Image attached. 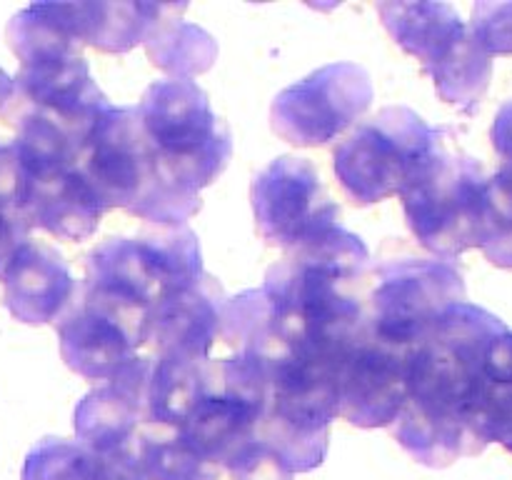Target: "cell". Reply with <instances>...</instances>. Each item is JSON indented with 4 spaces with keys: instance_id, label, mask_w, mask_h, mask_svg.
<instances>
[{
    "instance_id": "cell-8",
    "label": "cell",
    "mask_w": 512,
    "mask_h": 480,
    "mask_svg": "<svg viewBox=\"0 0 512 480\" xmlns=\"http://www.w3.org/2000/svg\"><path fill=\"white\" fill-rule=\"evenodd\" d=\"M465 303V280L453 260L398 258L375 270L368 323L378 338L418 348L453 305Z\"/></svg>"
},
{
    "instance_id": "cell-27",
    "label": "cell",
    "mask_w": 512,
    "mask_h": 480,
    "mask_svg": "<svg viewBox=\"0 0 512 480\" xmlns=\"http://www.w3.org/2000/svg\"><path fill=\"white\" fill-rule=\"evenodd\" d=\"M495 153L503 158V163H512V100L505 103L495 115L493 130H490Z\"/></svg>"
},
{
    "instance_id": "cell-18",
    "label": "cell",
    "mask_w": 512,
    "mask_h": 480,
    "mask_svg": "<svg viewBox=\"0 0 512 480\" xmlns=\"http://www.w3.org/2000/svg\"><path fill=\"white\" fill-rule=\"evenodd\" d=\"M390 38L423 65L425 75L443 68L470 40V25L448 3H393L375 5Z\"/></svg>"
},
{
    "instance_id": "cell-6",
    "label": "cell",
    "mask_w": 512,
    "mask_h": 480,
    "mask_svg": "<svg viewBox=\"0 0 512 480\" xmlns=\"http://www.w3.org/2000/svg\"><path fill=\"white\" fill-rule=\"evenodd\" d=\"M488 183L483 165L470 155H438L400 195L418 243L445 260L483 250L493 230Z\"/></svg>"
},
{
    "instance_id": "cell-5",
    "label": "cell",
    "mask_w": 512,
    "mask_h": 480,
    "mask_svg": "<svg viewBox=\"0 0 512 480\" xmlns=\"http://www.w3.org/2000/svg\"><path fill=\"white\" fill-rule=\"evenodd\" d=\"M445 135L448 130L428 125L415 110L390 105L335 148V175L355 205L400 198L448 150Z\"/></svg>"
},
{
    "instance_id": "cell-9",
    "label": "cell",
    "mask_w": 512,
    "mask_h": 480,
    "mask_svg": "<svg viewBox=\"0 0 512 480\" xmlns=\"http://www.w3.org/2000/svg\"><path fill=\"white\" fill-rule=\"evenodd\" d=\"M198 235L188 225L138 238H108L88 255L90 285L153 308L163 295L205 278Z\"/></svg>"
},
{
    "instance_id": "cell-3",
    "label": "cell",
    "mask_w": 512,
    "mask_h": 480,
    "mask_svg": "<svg viewBox=\"0 0 512 480\" xmlns=\"http://www.w3.org/2000/svg\"><path fill=\"white\" fill-rule=\"evenodd\" d=\"M108 210L120 208L163 228L185 225L200 208V195L165 178L158 153L140 123L138 105H110L90 135L80 163Z\"/></svg>"
},
{
    "instance_id": "cell-24",
    "label": "cell",
    "mask_w": 512,
    "mask_h": 480,
    "mask_svg": "<svg viewBox=\"0 0 512 480\" xmlns=\"http://www.w3.org/2000/svg\"><path fill=\"white\" fill-rule=\"evenodd\" d=\"M470 33L490 58L512 55V0L510 3L475 5Z\"/></svg>"
},
{
    "instance_id": "cell-11",
    "label": "cell",
    "mask_w": 512,
    "mask_h": 480,
    "mask_svg": "<svg viewBox=\"0 0 512 480\" xmlns=\"http://www.w3.org/2000/svg\"><path fill=\"white\" fill-rule=\"evenodd\" d=\"M255 228L273 248H300L340 225V208L318 170L305 158L283 155L265 165L250 185Z\"/></svg>"
},
{
    "instance_id": "cell-28",
    "label": "cell",
    "mask_w": 512,
    "mask_h": 480,
    "mask_svg": "<svg viewBox=\"0 0 512 480\" xmlns=\"http://www.w3.org/2000/svg\"><path fill=\"white\" fill-rule=\"evenodd\" d=\"M483 253L485 258L493 265H498V268L512 270V228L495 233L493 238L488 240V245L483 248Z\"/></svg>"
},
{
    "instance_id": "cell-20",
    "label": "cell",
    "mask_w": 512,
    "mask_h": 480,
    "mask_svg": "<svg viewBox=\"0 0 512 480\" xmlns=\"http://www.w3.org/2000/svg\"><path fill=\"white\" fill-rule=\"evenodd\" d=\"M185 8L188 3H155L153 23H150L148 38L143 45L155 68L165 70L173 78L193 80V75L213 68L215 58H218V45H215L213 35L180 18L178 13H183Z\"/></svg>"
},
{
    "instance_id": "cell-15",
    "label": "cell",
    "mask_w": 512,
    "mask_h": 480,
    "mask_svg": "<svg viewBox=\"0 0 512 480\" xmlns=\"http://www.w3.org/2000/svg\"><path fill=\"white\" fill-rule=\"evenodd\" d=\"M223 290L210 275L188 288L173 290L153 305L150 340L158 358L210 360L223 325Z\"/></svg>"
},
{
    "instance_id": "cell-23",
    "label": "cell",
    "mask_w": 512,
    "mask_h": 480,
    "mask_svg": "<svg viewBox=\"0 0 512 480\" xmlns=\"http://www.w3.org/2000/svg\"><path fill=\"white\" fill-rule=\"evenodd\" d=\"M155 3H83L85 45L100 53H128L145 43Z\"/></svg>"
},
{
    "instance_id": "cell-7",
    "label": "cell",
    "mask_w": 512,
    "mask_h": 480,
    "mask_svg": "<svg viewBox=\"0 0 512 480\" xmlns=\"http://www.w3.org/2000/svg\"><path fill=\"white\" fill-rule=\"evenodd\" d=\"M150 315L148 305L83 280L55 323L65 365L93 383L113 378L150 340Z\"/></svg>"
},
{
    "instance_id": "cell-21",
    "label": "cell",
    "mask_w": 512,
    "mask_h": 480,
    "mask_svg": "<svg viewBox=\"0 0 512 480\" xmlns=\"http://www.w3.org/2000/svg\"><path fill=\"white\" fill-rule=\"evenodd\" d=\"M213 378V358L183 360L158 358L153 360L148 390V423L183 428L190 410L208 390Z\"/></svg>"
},
{
    "instance_id": "cell-25",
    "label": "cell",
    "mask_w": 512,
    "mask_h": 480,
    "mask_svg": "<svg viewBox=\"0 0 512 480\" xmlns=\"http://www.w3.org/2000/svg\"><path fill=\"white\" fill-rule=\"evenodd\" d=\"M23 168L13 143H0V213L23 215Z\"/></svg>"
},
{
    "instance_id": "cell-12",
    "label": "cell",
    "mask_w": 512,
    "mask_h": 480,
    "mask_svg": "<svg viewBox=\"0 0 512 480\" xmlns=\"http://www.w3.org/2000/svg\"><path fill=\"white\" fill-rule=\"evenodd\" d=\"M413 353L415 348L388 343L365 325L340 365V418L358 428L395 423L408 403Z\"/></svg>"
},
{
    "instance_id": "cell-14",
    "label": "cell",
    "mask_w": 512,
    "mask_h": 480,
    "mask_svg": "<svg viewBox=\"0 0 512 480\" xmlns=\"http://www.w3.org/2000/svg\"><path fill=\"white\" fill-rule=\"evenodd\" d=\"M150 375L153 360L138 355L80 400L73 418L75 433L88 448L98 453L125 448L138 425L148 423Z\"/></svg>"
},
{
    "instance_id": "cell-10",
    "label": "cell",
    "mask_w": 512,
    "mask_h": 480,
    "mask_svg": "<svg viewBox=\"0 0 512 480\" xmlns=\"http://www.w3.org/2000/svg\"><path fill=\"white\" fill-rule=\"evenodd\" d=\"M373 80L358 63H330L288 85L270 105V128L298 148H318L368 113Z\"/></svg>"
},
{
    "instance_id": "cell-17",
    "label": "cell",
    "mask_w": 512,
    "mask_h": 480,
    "mask_svg": "<svg viewBox=\"0 0 512 480\" xmlns=\"http://www.w3.org/2000/svg\"><path fill=\"white\" fill-rule=\"evenodd\" d=\"M5 308L25 325L58 323L78 293L68 263L55 248L25 240L3 273Z\"/></svg>"
},
{
    "instance_id": "cell-4",
    "label": "cell",
    "mask_w": 512,
    "mask_h": 480,
    "mask_svg": "<svg viewBox=\"0 0 512 480\" xmlns=\"http://www.w3.org/2000/svg\"><path fill=\"white\" fill-rule=\"evenodd\" d=\"M138 113L165 178L183 190L200 195L228 168L230 130L195 80H155L145 88Z\"/></svg>"
},
{
    "instance_id": "cell-26",
    "label": "cell",
    "mask_w": 512,
    "mask_h": 480,
    "mask_svg": "<svg viewBox=\"0 0 512 480\" xmlns=\"http://www.w3.org/2000/svg\"><path fill=\"white\" fill-rule=\"evenodd\" d=\"M30 225L23 215H10V213H0V278H3L5 268L13 260V255L18 253L20 245L25 243L30 233Z\"/></svg>"
},
{
    "instance_id": "cell-16",
    "label": "cell",
    "mask_w": 512,
    "mask_h": 480,
    "mask_svg": "<svg viewBox=\"0 0 512 480\" xmlns=\"http://www.w3.org/2000/svg\"><path fill=\"white\" fill-rule=\"evenodd\" d=\"M23 218L58 240L83 243L98 230L108 205L80 168L23 175Z\"/></svg>"
},
{
    "instance_id": "cell-19",
    "label": "cell",
    "mask_w": 512,
    "mask_h": 480,
    "mask_svg": "<svg viewBox=\"0 0 512 480\" xmlns=\"http://www.w3.org/2000/svg\"><path fill=\"white\" fill-rule=\"evenodd\" d=\"M8 43L20 65L83 55V3H33L8 23Z\"/></svg>"
},
{
    "instance_id": "cell-1",
    "label": "cell",
    "mask_w": 512,
    "mask_h": 480,
    "mask_svg": "<svg viewBox=\"0 0 512 480\" xmlns=\"http://www.w3.org/2000/svg\"><path fill=\"white\" fill-rule=\"evenodd\" d=\"M508 325L473 303L443 315L428 340L415 348L410 395L395 420V438L420 460L473 453L488 443L483 408L488 395V358Z\"/></svg>"
},
{
    "instance_id": "cell-2",
    "label": "cell",
    "mask_w": 512,
    "mask_h": 480,
    "mask_svg": "<svg viewBox=\"0 0 512 480\" xmlns=\"http://www.w3.org/2000/svg\"><path fill=\"white\" fill-rule=\"evenodd\" d=\"M370 253L343 225L288 250L265 275V295L275 310L285 345L330 340L368 323Z\"/></svg>"
},
{
    "instance_id": "cell-22",
    "label": "cell",
    "mask_w": 512,
    "mask_h": 480,
    "mask_svg": "<svg viewBox=\"0 0 512 480\" xmlns=\"http://www.w3.org/2000/svg\"><path fill=\"white\" fill-rule=\"evenodd\" d=\"M220 340L233 350V355L263 358L270 363L283 353V330L263 288L245 290L225 300Z\"/></svg>"
},
{
    "instance_id": "cell-13",
    "label": "cell",
    "mask_w": 512,
    "mask_h": 480,
    "mask_svg": "<svg viewBox=\"0 0 512 480\" xmlns=\"http://www.w3.org/2000/svg\"><path fill=\"white\" fill-rule=\"evenodd\" d=\"M15 95H20L30 110L48 115L88 143L98 120L110 108L83 55L20 65L15 75Z\"/></svg>"
}]
</instances>
